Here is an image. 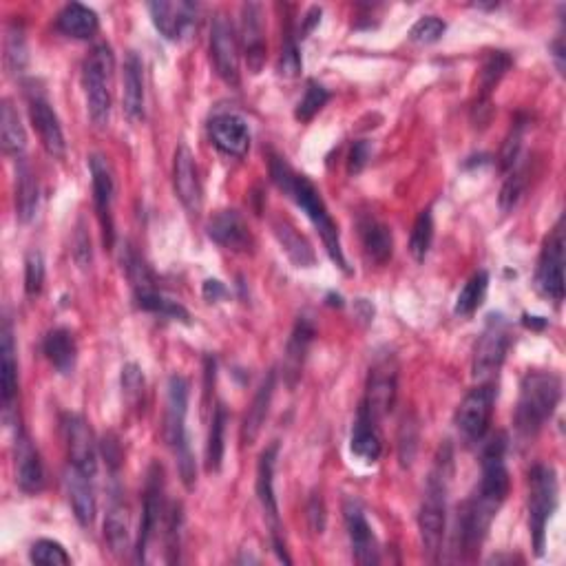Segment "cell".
<instances>
[{
	"instance_id": "obj_1",
	"label": "cell",
	"mask_w": 566,
	"mask_h": 566,
	"mask_svg": "<svg viewBox=\"0 0 566 566\" xmlns=\"http://www.w3.org/2000/svg\"><path fill=\"white\" fill-rule=\"evenodd\" d=\"M505 436L491 440L482 454V478L476 496L467 502L460 516V544L465 553L480 551L485 542L491 522L498 516L500 507L505 505L509 494V471L505 465Z\"/></svg>"
},
{
	"instance_id": "obj_2",
	"label": "cell",
	"mask_w": 566,
	"mask_h": 566,
	"mask_svg": "<svg viewBox=\"0 0 566 566\" xmlns=\"http://www.w3.org/2000/svg\"><path fill=\"white\" fill-rule=\"evenodd\" d=\"M270 177L279 191L286 193L292 202H295L301 211L308 215L314 228L319 230L323 246H326L328 255L334 264H337L343 272H350L348 261H345V255H343L339 226L334 224V219L328 211L326 202H323L321 193L317 191V186H314L306 175H299L286 160H283V157H272Z\"/></svg>"
},
{
	"instance_id": "obj_3",
	"label": "cell",
	"mask_w": 566,
	"mask_h": 566,
	"mask_svg": "<svg viewBox=\"0 0 566 566\" xmlns=\"http://www.w3.org/2000/svg\"><path fill=\"white\" fill-rule=\"evenodd\" d=\"M562 398V381L553 372H529L520 383V398L516 407L518 434L533 438L540 429L551 421Z\"/></svg>"
},
{
	"instance_id": "obj_4",
	"label": "cell",
	"mask_w": 566,
	"mask_h": 566,
	"mask_svg": "<svg viewBox=\"0 0 566 566\" xmlns=\"http://www.w3.org/2000/svg\"><path fill=\"white\" fill-rule=\"evenodd\" d=\"M186 414H188V381L180 374H173L169 379V385H166L164 440L166 445L171 447L186 489H193L197 482V469L186 436Z\"/></svg>"
},
{
	"instance_id": "obj_5",
	"label": "cell",
	"mask_w": 566,
	"mask_h": 566,
	"mask_svg": "<svg viewBox=\"0 0 566 566\" xmlns=\"http://www.w3.org/2000/svg\"><path fill=\"white\" fill-rule=\"evenodd\" d=\"M447 463V460H445ZM445 463L438 460V469L427 480L425 498L418 513V529H421L423 551L429 560H438L443 551L445 529H447V471Z\"/></svg>"
},
{
	"instance_id": "obj_6",
	"label": "cell",
	"mask_w": 566,
	"mask_h": 566,
	"mask_svg": "<svg viewBox=\"0 0 566 566\" xmlns=\"http://www.w3.org/2000/svg\"><path fill=\"white\" fill-rule=\"evenodd\" d=\"M113 51L107 43L93 47L85 67H82V87H85L89 118L98 129H107L111 120V89L109 80L113 73Z\"/></svg>"
},
{
	"instance_id": "obj_7",
	"label": "cell",
	"mask_w": 566,
	"mask_h": 566,
	"mask_svg": "<svg viewBox=\"0 0 566 566\" xmlns=\"http://www.w3.org/2000/svg\"><path fill=\"white\" fill-rule=\"evenodd\" d=\"M555 507H558V476H555V469L536 465L529 474V527L538 558H542L544 547H547V527Z\"/></svg>"
},
{
	"instance_id": "obj_8",
	"label": "cell",
	"mask_w": 566,
	"mask_h": 566,
	"mask_svg": "<svg viewBox=\"0 0 566 566\" xmlns=\"http://www.w3.org/2000/svg\"><path fill=\"white\" fill-rule=\"evenodd\" d=\"M511 345L509 321L502 314H489L487 326L482 330L480 339L474 350V363H471V374L476 381L491 383V379L500 372L502 363L507 359Z\"/></svg>"
},
{
	"instance_id": "obj_9",
	"label": "cell",
	"mask_w": 566,
	"mask_h": 566,
	"mask_svg": "<svg viewBox=\"0 0 566 566\" xmlns=\"http://www.w3.org/2000/svg\"><path fill=\"white\" fill-rule=\"evenodd\" d=\"M564 264V219L560 217L551 235L544 241L536 270L538 292L555 303L564 299Z\"/></svg>"
},
{
	"instance_id": "obj_10",
	"label": "cell",
	"mask_w": 566,
	"mask_h": 566,
	"mask_svg": "<svg viewBox=\"0 0 566 566\" xmlns=\"http://www.w3.org/2000/svg\"><path fill=\"white\" fill-rule=\"evenodd\" d=\"M496 407V387L494 383H482L471 390L456 412V427L469 443H478L485 438L491 425Z\"/></svg>"
},
{
	"instance_id": "obj_11",
	"label": "cell",
	"mask_w": 566,
	"mask_h": 566,
	"mask_svg": "<svg viewBox=\"0 0 566 566\" xmlns=\"http://www.w3.org/2000/svg\"><path fill=\"white\" fill-rule=\"evenodd\" d=\"M277 454H279V445L272 443L270 447L264 449V454L259 456V465H257V496H259L261 509H264V516L270 522L272 544H275V551L279 555V560L290 562V558L286 555V547H283V540H281L279 505H277V494H275Z\"/></svg>"
},
{
	"instance_id": "obj_12",
	"label": "cell",
	"mask_w": 566,
	"mask_h": 566,
	"mask_svg": "<svg viewBox=\"0 0 566 566\" xmlns=\"http://www.w3.org/2000/svg\"><path fill=\"white\" fill-rule=\"evenodd\" d=\"M398 394V365L392 354H385L370 368L368 390H365L363 405L368 412L381 421L383 416L392 412Z\"/></svg>"
},
{
	"instance_id": "obj_13",
	"label": "cell",
	"mask_w": 566,
	"mask_h": 566,
	"mask_svg": "<svg viewBox=\"0 0 566 566\" xmlns=\"http://www.w3.org/2000/svg\"><path fill=\"white\" fill-rule=\"evenodd\" d=\"M211 58L217 76L228 87H239V47L235 27L228 16L217 14L211 25Z\"/></svg>"
},
{
	"instance_id": "obj_14",
	"label": "cell",
	"mask_w": 566,
	"mask_h": 566,
	"mask_svg": "<svg viewBox=\"0 0 566 566\" xmlns=\"http://www.w3.org/2000/svg\"><path fill=\"white\" fill-rule=\"evenodd\" d=\"M62 427H65L69 463L93 478L98 471V449L89 423L80 414H67Z\"/></svg>"
},
{
	"instance_id": "obj_15",
	"label": "cell",
	"mask_w": 566,
	"mask_h": 566,
	"mask_svg": "<svg viewBox=\"0 0 566 566\" xmlns=\"http://www.w3.org/2000/svg\"><path fill=\"white\" fill-rule=\"evenodd\" d=\"M343 518L345 527H348V536L352 544L354 560L363 566L379 564L381 553H379V542H376L374 531L370 527L368 518H365L363 507L359 502L348 498L343 502Z\"/></svg>"
},
{
	"instance_id": "obj_16",
	"label": "cell",
	"mask_w": 566,
	"mask_h": 566,
	"mask_svg": "<svg viewBox=\"0 0 566 566\" xmlns=\"http://www.w3.org/2000/svg\"><path fill=\"white\" fill-rule=\"evenodd\" d=\"M29 118L40 135V142H43L45 151L51 157H58V160H62L67 153L65 133H62L60 120H58L54 107H51L49 100L36 89L29 91Z\"/></svg>"
},
{
	"instance_id": "obj_17",
	"label": "cell",
	"mask_w": 566,
	"mask_h": 566,
	"mask_svg": "<svg viewBox=\"0 0 566 566\" xmlns=\"http://www.w3.org/2000/svg\"><path fill=\"white\" fill-rule=\"evenodd\" d=\"M149 12L153 18L155 29L166 40H177L186 38L195 27L197 18V5L186 3V0H177V3H166V0H157V3H149Z\"/></svg>"
},
{
	"instance_id": "obj_18",
	"label": "cell",
	"mask_w": 566,
	"mask_h": 566,
	"mask_svg": "<svg viewBox=\"0 0 566 566\" xmlns=\"http://www.w3.org/2000/svg\"><path fill=\"white\" fill-rule=\"evenodd\" d=\"M89 171H91V184H93V202H96V211H98L100 224H102L104 244L111 248L113 246L111 206H113V197H115V180H113L111 164L104 160L102 155H91Z\"/></svg>"
},
{
	"instance_id": "obj_19",
	"label": "cell",
	"mask_w": 566,
	"mask_h": 566,
	"mask_svg": "<svg viewBox=\"0 0 566 566\" xmlns=\"http://www.w3.org/2000/svg\"><path fill=\"white\" fill-rule=\"evenodd\" d=\"M162 467L153 465L149 471V482H146V498H144V513L140 522V536L138 544H135V562H146V551L155 536V531L160 529L162 520Z\"/></svg>"
},
{
	"instance_id": "obj_20",
	"label": "cell",
	"mask_w": 566,
	"mask_h": 566,
	"mask_svg": "<svg viewBox=\"0 0 566 566\" xmlns=\"http://www.w3.org/2000/svg\"><path fill=\"white\" fill-rule=\"evenodd\" d=\"M208 133L211 140L219 151L230 155V157H241L248 155L250 149V129L248 122L237 113H217L215 118L208 124Z\"/></svg>"
},
{
	"instance_id": "obj_21",
	"label": "cell",
	"mask_w": 566,
	"mask_h": 566,
	"mask_svg": "<svg viewBox=\"0 0 566 566\" xmlns=\"http://www.w3.org/2000/svg\"><path fill=\"white\" fill-rule=\"evenodd\" d=\"M173 184H175V193L180 197V202L184 204V208L188 213H199L202 211V184H199V175H197V164L195 157L188 149L186 144H180L175 151L173 157Z\"/></svg>"
},
{
	"instance_id": "obj_22",
	"label": "cell",
	"mask_w": 566,
	"mask_h": 566,
	"mask_svg": "<svg viewBox=\"0 0 566 566\" xmlns=\"http://www.w3.org/2000/svg\"><path fill=\"white\" fill-rule=\"evenodd\" d=\"M350 452L365 465H376L383 454L381 436H379V421L368 412V407L361 403L356 412V421L350 436Z\"/></svg>"
},
{
	"instance_id": "obj_23",
	"label": "cell",
	"mask_w": 566,
	"mask_h": 566,
	"mask_svg": "<svg viewBox=\"0 0 566 566\" xmlns=\"http://www.w3.org/2000/svg\"><path fill=\"white\" fill-rule=\"evenodd\" d=\"M18 394V363H16V343L9 321L3 323L0 332V398H3V416L9 421L14 412Z\"/></svg>"
},
{
	"instance_id": "obj_24",
	"label": "cell",
	"mask_w": 566,
	"mask_h": 566,
	"mask_svg": "<svg viewBox=\"0 0 566 566\" xmlns=\"http://www.w3.org/2000/svg\"><path fill=\"white\" fill-rule=\"evenodd\" d=\"M241 45L246 51L248 69L255 73L261 71L266 65V40H264V27H261V7L255 3H248L241 7Z\"/></svg>"
},
{
	"instance_id": "obj_25",
	"label": "cell",
	"mask_w": 566,
	"mask_h": 566,
	"mask_svg": "<svg viewBox=\"0 0 566 566\" xmlns=\"http://www.w3.org/2000/svg\"><path fill=\"white\" fill-rule=\"evenodd\" d=\"M16 482L25 494H40L45 487L43 460L25 432L16 436Z\"/></svg>"
},
{
	"instance_id": "obj_26",
	"label": "cell",
	"mask_w": 566,
	"mask_h": 566,
	"mask_svg": "<svg viewBox=\"0 0 566 566\" xmlns=\"http://www.w3.org/2000/svg\"><path fill=\"white\" fill-rule=\"evenodd\" d=\"M91 476L82 474L80 469L69 465L65 471V489L71 502L73 516L82 524V527H91L93 520H96L98 505H96V494H93Z\"/></svg>"
},
{
	"instance_id": "obj_27",
	"label": "cell",
	"mask_w": 566,
	"mask_h": 566,
	"mask_svg": "<svg viewBox=\"0 0 566 566\" xmlns=\"http://www.w3.org/2000/svg\"><path fill=\"white\" fill-rule=\"evenodd\" d=\"M206 230H208V237H211L217 246L235 250V253L248 250L250 246L248 224L237 211H219L217 215L211 217Z\"/></svg>"
},
{
	"instance_id": "obj_28",
	"label": "cell",
	"mask_w": 566,
	"mask_h": 566,
	"mask_svg": "<svg viewBox=\"0 0 566 566\" xmlns=\"http://www.w3.org/2000/svg\"><path fill=\"white\" fill-rule=\"evenodd\" d=\"M122 87L124 115L131 122H140L144 118V65L135 51H131L127 60H124Z\"/></svg>"
},
{
	"instance_id": "obj_29",
	"label": "cell",
	"mask_w": 566,
	"mask_h": 566,
	"mask_svg": "<svg viewBox=\"0 0 566 566\" xmlns=\"http://www.w3.org/2000/svg\"><path fill=\"white\" fill-rule=\"evenodd\" d=\"M275 385H277V374L268 372V376L261 383V387L257 390L253 403H250L244 425H241V443L244 445H253L255 440L261 434V427H264L268 412H270V403H272V394H275Z\"/></svg>"
},
{
	"instance_id": "obj_30",
	"label": "cell",
	"mask_w": 566,
	"mask_h": 566,
	"mask_svg": "<svg viewBox=\"0 0 566 566\" xmlns=\"http://www.w3.org/2000/svg\"><path fill=\"white\" fill-rule=\"evenodd\" d=\"M56 27L60 34H65L69 38L87 40L96 36L100 20L91 7L82 3H69L60 9V14L56 18Z\"/></svg>"
},
{
	"instance_id": "obj_31",
	"label": "cell",
	"mask_w": 566,
	"mask_h": 566,
	"mask_svg": "<svg viewBox=\"0 0 566 566\" xmlns=\"http://www.w3.org/2000/svg\"><path fill=\"white\" fill-rule=\"evenodd\" d=\"M359 230H361V241H363L365 255H368L374 261V264H379V266L387 264V261L392 259V253H394L392 230L374 217L361 219Z\"/></svg>"
},
{
	"instance_id": "obj_32",
	"label": "cell",
	"mask_w": 566,
	"mask_h": 566,
	"mask_svg": "<svg viewBox=\"0 0 566 566\" xmlns=\"http://www.w3.org/2000/svg\"><path fill=\"white\" fill-rule=\"evenodd\" d=\"M43 350L47 354L49 363L54 365L60 374H71L73 370H76L78 345H76V337H73L71 330L67 328L51 330L45 337Z\"/></svg>"
},
{
	"instance_id": "obj_33",
	"label": "cell",
	"mask_w": 566,
	"mask_h": 566,
	"mask_svg": "<svg viewBox=\"0 0 566 566\" xmlns=\"http://www.w3.org/2000/svg\"><path fill=\"white\" fill-rule=\"evenodd\" d=\"M40 188L34 171L25 157H18L16 164V215L20 222H31L38 211Z\"/></svg>"
},
{
	"instance_id": "obj_34",
	"label": "cell",
	"mask_w": 566,
	"mask_h": 566,
	"mask_svg": "<svg viewBox=\"0 0 566 566\" xmlns=\"http://www.w3.org/2000/svg\"><path fill=\"white\" fill-rule=\"evenodd\" d=\"M104 540L115 555H122L131 549V524H129V509L122 500L115 498L107 511L104 520Z\"/></svg>"
},
{
	"instance_id": "obj_35",
	"label": "cell",
	"mask_w": 566,
	"mask_h": 566,
	"mask_svg": "<svg viewBox=\"0 0 566 566\" xmlns=\"http://www.w3.org/2000/svg\"><path fill=\"white\" fill-rule=\"evenodd\" d=\"M314 341V328L306 317H299L295 323V330H292L288 345H286V374L290 376L288 383L295 385L297 376L301 374L303 361H306V354L310 350V345Z\"/></svg>"
},
{
	"instance_id": "obj_36",
	"label": "cell",
	"mask_w": 566,
	"mask_h": 566,
	"mask_svg": "<svg viewBox=\"0 0 566 566\" xmlns=\"http://www.w3.org/2000/svg\"><path fill=\"white\" fill-rule=\"evenodd\" d=\"M272 230H275L283 253L288 255L292 264H295L297 268H312L314 266L317 257H314V250L308 244L306 237L299 235L297 230L292 228L288 222H275V224H272Z\"/></svg>"
},
{
	"instance_id": "obj_37",
	"label": "cell",
	"mask_w": 566,
	"mask_h": 566,
	"mask_svg": "<svg viewBox=\"0 0 566 566\" xmlns=\"http://www.w3.org/2000/svg\"><path fill=\"white\" fill-rule=\"evenodd\" d=\"M0 144L7 155L23 157L27 149V133L23 122H20L18 111L12 107V102L5 100L0 107Z\"/></svg>"
},
{
	"instance_id": "obj_38",
	"label": "cell",
	"mask_w": 566,
	"mask_h": 566,
	"mask_svg": "<svg viewBox=\"0 0 566 566\" xmlns=\"http://www.w3.org/2000/svg\"><path fill=\"white\" fill-rule=\"evenodd\" d=\"M135 292V301H138V306L146 312H153V314H162L166 319H173V321H182V323H191V314L182 306V303H177L169 297H164L160 290L155 288V283L146 288H138L133 290Z\"/></svg>"
},
{
	"instance_id": "obj_39",
	"label": "cell",
	"mask_w": 566,
	"mask_h": 566,
	"mask_svg": "<svg viewBox=\"0 0 566 566\" xmlns=\"http://www.w3.org/2000/svg\"><path fill=\"white\" fill-rule=\"evenodd\" d=\"M226 423H228L226 407L222 403H217L211 421V432H208V445H206V471H211V474H217L224 463Z\"/></svg>"
},
{
	"instance_id": "obj_40",
	"label": "cell",
	"mask_w": 566,
	"mask_h": 566,
	"mask_svg": "<svg viewBox=\"0 0 566 566\" xmlns=\"http://www.w3.org/2000/svg\"><path fill=\"white\" fill-rule=\"evenodd\" d=\"M487 290H489V275L485 270H480L465 283L463 290L458 292L454 312L458 317H471V314L482 306V301H485Z\"/></svg>"
},
{
	"instance_id": "obj_41",
	"label": "cell",
	"mask_w": 566,
	"mask_h": 566,
	"mask_svg": "<svg viewBox=\"0 0 566 566\" xmlns=\"http://www.w3.org/2000/svg\"><path fill=\"white\" fill-rule=\"evenodd\" d=\"M434 241V217L432 211H423L421 215L416 217L414 228H412V237H410V253L416 261H425V257L429 255V248H432Z\"/></svg>"
},
{
	"instance_id": "obj_42",
	"label": "cell",
	"mask_w": 566,
	"mask_h": 566,
	"mask_svg": "<svg viewBox=\"0 0 566 566\" xmlns=\"http://www.w3.org/2000/svg\"><path fill=\"white\" fill-rule=\"evenodd\" d=\"M509 67H511V58L505 54V51H494V54H489L485 58V62H482V69H480L482 96H489V93L496 89L498 82L505 78Z\"/></svg>"
},
{
	"instance_id": "obj_43",
	"label": "cell",
	"mask_w": 566,
	"mask_h": 566,
	"mask_svg": "<svg viewBox=\"0 0 566 566\" xmlns=\"http://www.w3.org/2000/svg\"><path fill=\"white\" fill-rule=\"evenodd\" d=\"M328 100H330V91L323 85H319L317 80H308L306 93H303V98L297 104L295 118L299 122H310L314 115H317L323 107H326Z\"/></svg>"
},
{
	"instance_id": "obj_44",
	"label": "cell",
	"mask_w": 566,
	"mask_h": 566,
	"mask_svg": "<svg viewBox=\"0 0 566 566\" xmlns=\"http://www.w3.org/2000/svg\"><path fill=\"white\" fill-rule=\"evenodd\" d=\"M29 560L34 564H45V566H67V564H71L69 553L56 540L34 542V547H31V551H29Z\"/></svg>"
},
{
	"instance_id": "obj_45",
	"label": "cell",
	"mask_w": 566,
	"mask_h": 566,
	"mask_svg": "<svg viewBox=\"0 0 566 566\" xmlns=\"http://www.w3.org/2000/svg\"><path fill=\"white\" fill-rule=\"evenodd\" d=\"M524 188H527V171L518 169V164H516L511 169V175L507 177L505 186H502V191H500V208H502V211L509 213L518 206Z\"/></svg>"
},
{
	"instance_id": "obj_46",
	"label": "cell",
	"mask_w": 566,
	"mask_h": 566,
	"mask_svg": "<svg viewBox=\"0 0 566 566\" xmlns=\"http://www.w3.org/2000/svg\"><path fill=\"white\" fill-rule=\"evenodd\" d=\"M5 60L12 73H20L27 65V45L20 29H9L5 43Z\"/></svg>"
},
{
	"instance_id": "obj_47",
	"label": "cell",
	"mask_w": 566,
	"mask_h": 566,
	"mask_svg": "<svg viewBox=\"0 0 566 566\" xmlns=\"http://www.w3.org/2000/svg\"><path fill=\"white\" fill-rule=\"evenodd\" d=\"M447 25L438 16H423L418 23L412 27L410 38L418 45H434L443 38Z\"/></svg>"
},
{
	"instance_id": "obj_48",
	"label": "cell",
	"mask_w": 566,
	"mask_h": 566,
	"mask_svg": "<svg viewBox=\"0 0 566 566\" xmlns=\"http://www.w3.org/2000/svg\"><path fill=\"white\" fill-rule=\"evenodd\" d=\"M45 283V259L38 250H31L25 259V290L29 297L40 295Z\"/></svg>"
},
{
	"instance_id": "obj_49",
	"label": "cell",
	"mask_w": 566,
	"mask_h": 566,
	"mask_svg": "<svg viewBox=\"0 0 566 566\" xmlns=\"http://www.w3.org/2000/svg\"><path fill=\"white\" fill-rule=\"evenodd\" d=\"M122 394L129 405H138L144 396V374L138 363H127L122 368Z\"/></svg>"
},
{
	"instance_id": "obj_50",
	"label": "cell",
	"mask_w": 566,
	"mask_h": 566,
	"mask_svg": "<svg viewBox=\"0 0 566 566\" xmlns=\"http://www.w3.org/2000/svg\"><path fill=\"white\" fill-rule=\"evenodd\" d=\"M416 440H418V427L414 421H405L401 427V436H398V456H401V465L410 467L414 454H416Z\"/></svg>"
},
{
	"instance_id": "obj_51",
	"label": "cell",
	"mask_w": 566,
	"mask_h": 566,
	"mask_svg": "<svg viewBox=\"0 0 566 566\" xmlns=\"http://www.w3.org/2000/svg\"><path fill=\"white\" fill-rule=\"evenodd\" d=\"M522 131H524L522 124H516V127L511 129L505 146H502V153H500V166H502V171H511L513 166L518 164L520 146H522Z\"/></svg>"
},
{
	"instance_id": "obj_52",
	"label": "cell",
	"mask_w": 566,
	"mask_h": 566,
	"mask_svg": "<svg viewBox=\"0 0 566 566\" xmlns=\"http://www.w3.org/2000/svg\"><path fill=\"white\" fill-rule=\"evenodd\" d=\"M301 71V56L295 38L292 34H288L286 43H283V51H281V65H279V73L286 78H295L299 76Z\"/></svg>"
},
{
	"instance_id": "obj_53",
	"label": "cell",
	"mask_w": 566,
	"mask_h": 566,
	"mask_svg": "<svg viewBox=\"0 0 566 566\" xmlns=\"http://www.w3.org/2000/svg\"><path fill=\"white\" fill-rule=\"evenodd\" d=\"M308 524L312 533L321 536L326 531V502H323L321 494H312L308 500Z\"/></svg>"
},
{
	"instance_id": "obj_54",
	"label": "cell",
	"mask_w": 566,
	"mask_h": 566,
	"mask_svg": "<svg viewBox=\"0 0 566 566\" xmlns=\"http://www.w3.org/2000/svg\"><path fill=\"white\" fill-rule=\"evenodd\" d=\"M370 157H372V144H370V142H365V140L354 142L352 151H350V160H348V171H350V175L361 173V171L365 169V166H368Z\"/></svg>"
},
{
	"instance_id": "obj_55",
	"label": "cell",
	"mask_w": 566,
	"mask_h": 566,
	"mask_svg": "<svg viewBox=\"0 0 566 566\" xmlns=\"http://www.w3.org/2000/svg\"><path fill=\"white\" fill-rule=\"evenodd\" d=\"M73 257H76L80 268H87L91 264V239L82 222L76 230V237H73Z\"/></svg>"
},
{
	"instance_id": "obj_56",
	"label": "cell",
	"mask_w": 566,
	"mask_h": 566,
	"mask_svg": "<svg viewBox=\"0 0 566 566\" xmlns=\"http://www.w3.org/2000/svg\"><path fill=\"white\" fill-rule=\"evenodd\" d=\"M226 297V288H224V283L222 281H217V279H206L204 281V299L206 301H219V299H224Z\"/></svg>"
},
{
	"instance_id": "obj_57",
	"label": "cell",
	"mask_w": 566,
	"mask_h": 566,
	"mask_svg": "<svg viewBox=\"0 0 566 566\" xmlns=\"http://www.w3.org/2000/svg\"><path fill=\"white\" fill-rule=\"evenodd\" d=\"M319 20H321V9H319V7H312L310 14H308L306 18H303L301 34H310V31L319 25Z\"/></svg>"
},
{
	"instance_id": "obj_58",
	"label": "cell",
	"mask_w": 566,
	"mask_h": 566,
	"mask_svg": "<svg viewBox=\"0 0 566 566\" xmlns=\"http://www.w3.org/2000/svg\"><path fill=\"white\" fill-rule=\"evenodd\" d=\"M524 326L531 328V330H542V328H547V319L529 317V314H524Z\"/></svg>"
},
{
	"instance_id": "obj_59",
	"label": "cell",
	"mask_w": 566,
	"mask_h": 566,
	"mask_svg": "<svg viewBox=\"0 0 566 566\" xmlns=\"http://www.w3.org/2000/svg\"><path fill=\"white\" fill-rule=\"evenodd\" d=\"M553 56H555V60H558V69H560V73H562V56H564V47H562V38H558L553 43Z\"/></svg>"
}]
</instances>
